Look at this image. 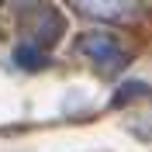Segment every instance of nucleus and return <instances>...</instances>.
Instances as JSON below:
<instances>
[{"label":"nucleus","mask_w":152,"mask_h":152,"mask_svg":"<svg viewBox=\"0 0 152 152\" xmlns=\"http://www.w3.org/2000/svg\"><path fill=\"white\" fill-rule=\"evenodd\" d=\"M138 94H145V83H128V86H121V94L114 97V104H124V100H132Z\"/></svg>","instance_id":"obj_4"},{"label":"nucleus","mask_w":152,"mask_h":152,"mask_svg":"<svg viewBox=\"0 0 152 152\" xmlns=\"http://www.w3.org/2000/svg\"><path fill=\"white\" fill-rule=\"evenodd\" d=\"M135 128H138V132H145V135H152V114H145V118L135 124Z\"/></svg>","instance_id":"obj_5"},{"label":"nucleus","mask_w":152,"mask_h":152,"mask_svg":"<svg viewBox=\"0 0 152 152\" xmlns=\"http://www.w3.org/2000/svg\"><path fill=\"white\" fill-rule=\"evenodd\" d=\"M14 62H18L21 69H42L45 66V52H42L35 42H21V45L14 48Z\"/></svg>","instance_id":"obj_2"},{"label":"nucleus","mask_w":152,"mask_h":152,"mask_svg":"<svg viewBox=\"0 0 152 152\" xmlns=\"http://www.w3.org/2000/svg\"><path fill=\"white\" fill-rule=\"evenodd\" d=\"M76 52L86 56L90 62H97V66H104V73H114V69L124 66L121 45L114 42V35H104V31H90V35H83L80 42H76Z\"/></svg>","instance_id":"obj_1"},{"label":"nucleus","mask_w":152,"mask_h":152,"mask_svg":"<svg viewBox=\"0 0 152 152\" xmlns=\"http://www.w3.org/2000/svg\"><path fill=\"white\" fill-rule=\"evenodd\" d=\"M86 14H104V18H124L128 4H80Z\"/></svg>","instance_id":"obj_3"}]
</instances>
